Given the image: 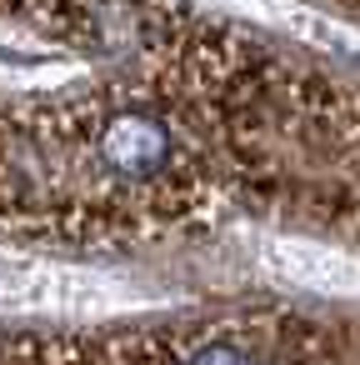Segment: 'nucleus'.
I'll return each mask as SVG.
<instances>
[{"mask_svg":"<svg viewBox=\"0 0 360 365\" xmlns=\"http://www.w3.org/2000/svg\"><path fill=\"white\" fill-rule=\"evenodd\" d=\"M220 195L215 130L140 81L0 91V240L125 245L205 215Z\"/></svg>","mask_w":360,"mask_h":365,"instance_id":"f257e3e1","label":"nucleus"}]
</instances>
